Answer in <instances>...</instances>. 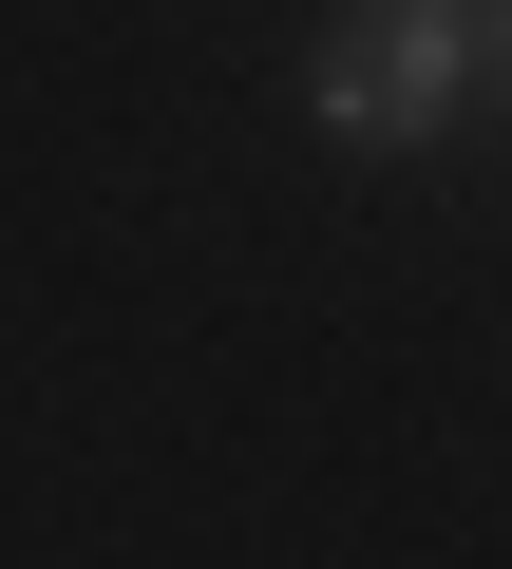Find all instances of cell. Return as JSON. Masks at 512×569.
Segmentation results:
<instances>
[{"label": "cell", "mask_w": 512, "mask_h": 569, "mask_svg": "<svg viewBox=\"0 0 512 569\" xmlns=\"http://www.w3.org/2000/svg\"><path fill=\"white\" fill-rule=\"evenodd\" d=\"M474 96H512V0H493V20H474Z\"/></svg>", "instance_id": "obj_2"}, {"label": "cell", "mask_w": 512, "mask_h": 569, "mask_svg": "<svg viewBox=\"0 0 512 569\" xmlns=\"http://www.w3.org/2000/svg\"><path fill=\"white\" fill-rule=\"evenodd\" d=\"M474 20H493V0H342L323 58H304V114L342 152H436L474 114Z\"/></svg>", "instance_id": "obj_1"}]
</instances>
